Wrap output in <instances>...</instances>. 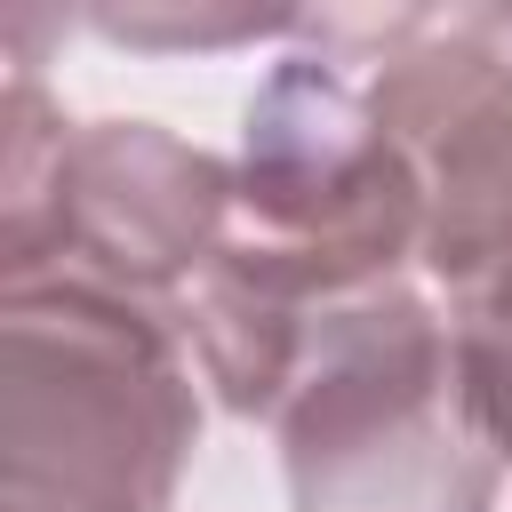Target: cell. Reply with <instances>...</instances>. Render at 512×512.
Here are the masks:
<instances>
[{"label": "cell", "mask_w": 512, "mask_h": 512, "mask_svg": "<svg viewBox=\"0 0 512 512\" xmlns=\"http://www.w3.org/2000/svg\"><path fill=\"white\" fill-rule=\"evenodd\" d=\"M416 272L424 184L368 80H344L328 56H280L240 112L224 248L176 304L200 384L232 416L272 424L312 328Z\"/></svg>", "instance_id": "1"}, {"label": "cell", "mask_w": 512, "mask_h": 512, "mask_svg": "<svg viewBox=\"0 0 512 512\" xmlns=\"http://www.w3.org/2000/svg\"><path fill=\"white\" fill-rule=\"evenodd\" d=\"M192 448L176 312L80 272L0 288V512H176Z\"/></svg>", "instance_id": "2"}, {"label": "cell", "mask_w": 512, "mask_h": 512, "mask_svg": "<svg viewBox=\"0 0 512 512\" xmlns=\"http://www.w3.org/2000/svg\"><path fill=\"white\" fill-rule=\"evenodd\" d=\"M272 432L296 512H496L512 472L472 416L448 312L416 280L312 328Z\"/></svg>", "instance_id": "3"}, {"label": "cell", "mask_w": 512, "mask_h": 512, "mask_svg": "<svg viewBox=\"0 0 512 512\" xmlns=\"http://www.w3.org/2000/svg\"><path fill=\"white\" fill-rule=\"evenodd\" d=\"M232 224V160L160 120H72L40 248L8 280L80 272L176 312ZM0 280V288H8Z\"/></svg>", "instance_id": "4"}, {"label": "cell", "mask_w": 512, "mask_h": 512, "mask_svg": "<svg viewBox=\"0 0 512 512\" xmlns=\"http://www.w3.org/2000/svg\"><path fill=\"white\" fill-rule=\"evenodd\" d=\"M376 120L408 144L424 184V280L448 296L512 256V64L464 24V8H416V24L368 64Z\"/></svg>", "instance_id": "5"}, {"label": "cell", "mask_w": 512, "mask_h": 512, "mask_svg": "<svg viewBox=\"0 0 512 512\" xmlns=\"http://www.w3.org/2000/svg\"><path fill=\"white\" fill-rule=\"evenodd\" d=\"M440 312H448V336H456V368H464L472 416L488 424V440L512 464V256L472 272L464 288H448Z\"/></svg>", "instance_id": "6"}, {"label": "cell", "mask_w": 512, "mask_h": 512, "mask_svg": "<svg viewBox=\"0 0 512 512\" xmlns=\"http://www.w3.org/2000/svg\"><path fill=\"white\" fill-rule=\"evenodd\" d=\"M88 32L120 48H248V40H296L304 8H256V0H128L88 8Z\"/></svg>", "instance_id": "7"}, {"label": "cell", "mask_w": 512, "mask_h": 512, "mask_svg": "<svg viewBox=\"0 0 512 512\" xmlns=\"http://www.w3.org/2000/svg\"><path fill=\"white\" fill-rule=\"evenodd\" d=\"M464 24H472V32H480V40L512 64V8H464Z\"/></svg>", "instance_id": "8"}]
</instances>
